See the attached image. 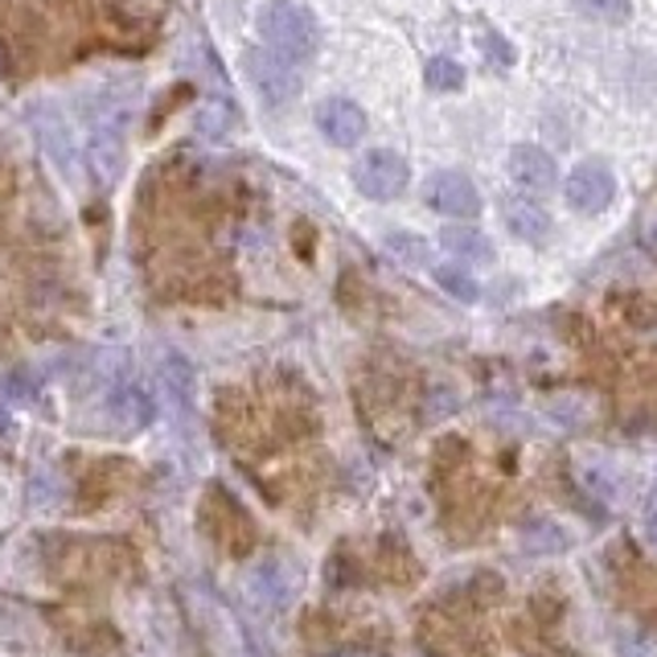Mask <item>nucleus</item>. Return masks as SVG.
<instances>
[{"instance_id": "f257e3e1", "label": "nucleus", "mask_w": 657, "mask_h": 657, "mask_svg": "<svg viewBox=\"0 0 657 657\" xmlns=\"http://www.w3.org/2000/svg\"><path fill=\"white\" fill-rule=\"evenodd\" d=\"M259 37H263V46L271 54H280L284 62L292 67H308L313 58L320 54V25L317 17L296 4V0H268L263 9H259Z\"/></svg>"}, {"instance_id": "f03ea898", "label": "nucleus", "mask_w": 657, "mask_h": 657, "mask_svg": "<svg viewBox=\"0 0 657 657\" xmlns=\"http://www.w3.org/2000/svg\"><path fill=\"white\" fill-rule=\"evenodd\" d=\"M354 186L362 198H371V202H395V198H403L407 186H411V169H407V161L399 152L390 149H371L362 152L354 161Z\"/></svg>"}, {"instance_id": "7ed1b4c3", "label": "nucleus", "mask_w": 657, "mask_h": 657, "mask_svg": "<svg viewBox=\"0 0 657 657\" xmlns=\"http://www.w3.org/2000/svg\"><path fill=\"white\" fill-rule=\"evenodd\" d=\"M243 70H247L251 86L259 91V99L271 103V107H284V103H292L296 95H301V67L284 62V58H280V54H271L268 46L247 50Z\"/></svg>"}, {"instance_id": "20e7f679", "label": "nucleus", "mask_w": 657, "mask_h": 657, "mask_svg": "<svg viewBox=\"0 0 657 657\" xmlns=\"http://www.w3.org/2000/svg\"><path fill=\"white\" fill-rule=\"evenodd\" d=\"M563 198H567V206L579 210V214H600V210H608V202L617 198V177L608 169V161H600V156L579 161L572 169V177H567V186H563Z\"/></svg>"}, {"instance_id": "39448f33", "label": "nucleus", "mask_w": 657, "mask_h": 657, "mask_svg": "<svg viewBox=\"0 0 657 657\" xmlns=\"http://www.w3.org/2000/svg\"><path fill=\"white\" fill-rule=\"evenodd\" d=\"M509 177L526 198H547L559 186V165L555 156L539 144H518L509 152Z\"/></svg>"}, {"instance_id": "423d86ee", "label": "nucleus", "mask_w": 657, "mask_h": 657, "mask_svg": "<svg viewBox=\"0 0 657 657\" xmlns=\"http://www.w3.org/2000/svg\"><path fill=\"white\" fill-rule=\"evenodd\" d=\"M317 132L333 144V149H357L366 136V112L354 99H320L317 103Z\"/></svg>"}, {"instance_id": "0eeeda50", "label": "nucleus", "mask_w": 657, "mask_h": 657, "mask_svg": "<svg viewBox=\"0 0 657 657\" xmlns=\"http://www.w3.org/2000/svg\"><path fill=\"white\" fill-rule=\"evenodd\" d=\"M427 202L448 219H477L481 214V193L465 173L439 169L427 177Z\"/></svg>"}, {"instance_id": "6e6552de", "label": "nucleus", "mask_w": 657, "mask_h": 657, "mask_svg": "<svg viewBox=\"0 0 657 657\" xmlns=\"http://www.w3.org/2000/svg\"><path fill=\"white\" fill-rule=\"evenodd\" d=\"M107 415H112L124 432H144V427L156 420V403H152V395L144 387L119 383V387H112V395H107Z\"/></svg>"}, {"instance_id": "1a4fd4ad", "label": "nucleus", "mask_w": 657, "mask_h": 657, "mask_svg": "<svg viewBox=\"0 0 657 657\" xmlns=\"http://www.w3.org/2000/svg\"><path fill=\"white\" fill-rule=\"evenodd\" d=\"M251 591L259 605L268 608H288L296 596V575L288 572L280 559H263L251 572Z\"/></svg>"}, {"instance_id": "9d476101", "label": "nucleus", "mask_w": 657, "mask_h": 657, "mask_svg": "<svg viewBox=\"0 0 657 657\" xmlns=\"http://www.w3.org/2000/svg\"><path fill=\"white\" fill-rule=\"evenodd\" d=\"M439 243L448 247V255L465 259V263H481V268L493 263V243H489L477 226H444Z\"/></svg>"}, {"instance_id": "9b49d317", "label": "nucleus", "mask_w": 657, "mask_h": 657, "mask_svg": "<svg viewBox=\"0 0 657 657\" xmlns=\"http://www.w3.org/2000/svg\"><path fill=\"white\" fill-rule=\"evenodd\" d=\"M506 226L523 238V243H535V247L551 238V219H547L535 202H509L506 206Z\"/></svg>"}, {"instance_id": "f8f14e48", "label": "nucleus", "mask_w": 657, "mask_h": 657, "mask_svg": "<svg viewBox=\"0 0 657 657\" xmlns=\"http://www.w3.org/2000/svg\"><path fill=\"white\" fill-rule=\"evenodd\" d=\"M567 535H563V526L559 523H530L523 530V547L530 555H559V551H567Z\"/></svg>"}, {"instance_id": "ddd939ff", "label": "nucleus", "mask_w": 657, "mask_h": 657, "mask_svg": "<svg viewBox=\"0 0 657 657\" xmlns=\"http://www.w3.org/2000/svg\"><path fill=\"white\" fill-rule=\"evenodd\" d=\"M423 79H427V86H432V91L448 95V91H460V86H465V67H460L456 58H448V54H439V58H432V62H427Z\"/></svg>"}, {"instance_id": "4468645a", "label": "nucleus", "mask_w": 657, "mask_h": 657, "mask_svg": "<svg viewBox=\"0 0 657 657\" xmlns=\"http://www.w3.org/2000/svg\"><path fill=\"white\" fill-rule=\"evenodd\" d=\"M165 390H169L173 399L181 407H189V399H193V371H189V362L186 357H177L173 354L169 362H165Z\"/></svg>"}, {"instance_id": "2eb2a0df", "label": "nucleus", "mask_w": 657, "mask_h": 657, "mask_svg": "<svg viewBox=\"0 0 657 657\" xmlns=\"http://www.w3.org/2000/svg\"><path fill=\"white\" fill-rule=\"evenodd\" d=\"M436 284L448 292V296H456V301H465V304H472L477 296H481V288L472 284V275L469 271H460V268H436Z\"/></svg>"}, {"instance_id": "dca6fc26", "label": "nucleus", "mask_w": 657, "mask_h": 657, "mask_svg": "<svg viewBox=\"0 0 657 657\" xmlns=\"http://www.w3.org/2000/svg\"><path fill=\"white\" fill-rule=\"evenodd\" d=\"M387 247L395 251V259L399 263H407V268H423L432 255H427V238L420 235H387Z\"/></svg>"}, {"instance_id": "f3484780", "label": "nucleus", "mask_w": 657, "mask_h": 657, "mask_svg": "<svg viewBox=\"0 0 657 657\" xmlns=\"http://www.w3.org/2000/svg\"><path fill=\"white\" fill-rule=\"evenodd\" d=\"M588 17L596 21H608V25H624L629 13H633V0H575Z\"/></svg>"}, {"instance_id": "a211bd4d", "label": "nucleus", "mask_w": 657, "mask_h": 657, "mask_svg": "<svg viewBox=\"0 0 657 657\" xmlns=\"http://www.w3.org/2000/svg\"><path fill=\"white\" fill-rule=\"evenodd\" d=\"M0 390L9 395V399H17V403H30V399H37V383H34V374L30 371H9V374H0Z\"/></svg>"}, {"instance_id": "6ab92c4d", "label": "nucleus", "mask_w": 657, "mask_h": 657, "mask_svg": "<svg viewBox=\"0 0 657 657\" xmlns=\"http://www.w3.org/2000/svg\"><path fill=\"white\" fill-rule=\"evenodd\" d=\"M186 99H189V83H177V91H165V95H161V103H156V107L149 112L152 132H156V128L165 124V116H169V112H177V107H181Z\"/></svg>"}, {"instance_id": "aec40b11", "label": "nucleus", "mask_w": 657, "mask_h": 657, "mask_svg": "<svg viewBox=\"0 0 657 657\" xmlns=\"http://www.w3.org/2000/svg\"><path fill=\"white\" fill-rule=\"evenodd\" d=\"M641 243H645V251L657 255V214H649V219L641 222Z\"/></svg>"}, {"instance_id": "412c9836", "label": "nucleus", "mask_w": 657, "mask_h": 657, "mask_svg": "<svg viewBox=\"0 0 657 657\" xmlns=\"http://www.w3.org/2000/svg\"><path fill=\"white\" fill-rule=\"evenodd\" d=\"M4 439H13V420H9V411L0 407V444H4Z\"/></svg>"}, {"instance_id": "4be33fe9", "label": "nucleus", "mask_w": 657, "mask_h": 657, "mask_svg": "<svg viewBox=\"0 0 657 657\" xmlns=\"http://www.w3.org/2000/svg\"><path fill=\"white\" fill-rule=\"evenodd\" d=\"M329 657H371V654H329Z\"/></svg>"}]
</instances>
